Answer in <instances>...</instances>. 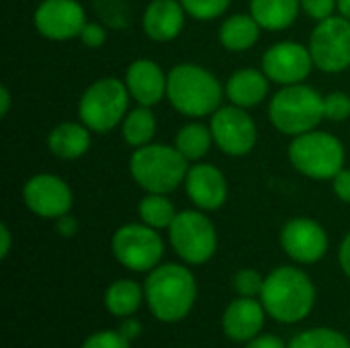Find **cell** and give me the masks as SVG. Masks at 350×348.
Listing matches in <instances>:
<instances>
[{
	"instance_id": "1",
	"label": "cell",
	"mask_w": 350,
	"mask_h": 348,
	"mask_svg": "<svg viewBox=\"0 0 350 348\" xmlns=\"http://www.w3.org/2000/svg\"><path fill=\"white\" fill-rule=\"evenodd\" d=\"M144 289L152 314L168 324L187 318L197 299V281L193 273L174 263L152 269Z\"/></svg>"
},
{
	"instance_id": "2",
	"label": "cell",
	"mask_w": 350,
	"mask_h": 348,
	"mask_svg": "<svg viewBox=\"0 0 350 348\" xmlns=\"http://www.w3.org/2000/svg\"><path fill=\"white\" fill-rule=\"evenodd\" d=\"M168 103L187 117L213 115L224 98L219 80L199 64H176L168 72Z\"/></svg>"
},
{
	"instance_id": "3",
	"label": "cell",
	"mask_w": 350,
	"mask_h": 348,
	"mask_svg": "<svg viewBox=\"0 0 350 348\" xmlns=\"http://www.w3.org/2000/svg\"><path fill=\"white\" fill-rule=\"evenodd\" d=\"M260 302L271 318L283 324H295L312 312L316 287L304 271L295 267H279L265 277Z\"/></svg>"
},
{
	"instance_id": "4",
	"label": "cell",
	"mask_w": 350,
	"mask_h": 348,
	"mask_svg": "<svg viewBox=\"0 0 350 348\" xmlns=\"http://www.w3.org/2000/svg\"><path fill=\"white\" fill-rule=\"evenodd\" d=\"M129 172L146 193L168 195L185 183L189 160L174 146L148 144L131 154Z\"/></svg>"
},
{
	"instance_id": "5",
	"label": "cell",
	"mask_w": 350,
	"mask_h": 348,
	"mask_svg": "<svg viewBox=\"0 0 350 348\" xmlns=\"http://www.w3.org/2000/svg\"><path fill=\"white\" fill-rule=\"evenodd\" d=\"M269 119L283 135L308 133L324 119V96L306 84L281 86L269 105Z\"/></svg>"
},
{
	"instance_id": "6",
	"label": "cell",
	"mask_w": 350,
	"mask_h": 348,
	"mask_svg": "<svg viewBox=\"0 0 350 348\" xmlns=\"http://www.w3.org/2000/svg\"><path fill=\"white\" fill-rule=\"evenodd\" d=\"M129 90L125 80L119 78H98L94 80L78 101L80 121L94 133H109L119 123H123L129 113Z\"/></svg>"
},
{
	"instance_id": "7",
	"label": "cell",
	"mask_w": 350,
	"mask_h": 348,
	"mask_svg": "<svg viewBox=\"0 0 350 348\" xmlns=\"http://www.w3.org/2000/svg\"><path fill=\"white\" fill-rule=\"evenodd\" d=\"M347 152L342 142L326 131H308L289 144L291 166L308 178L328 180L345 168Z\"/></svg>"
},
{
	"instance_id": "8",
	"label": "cell",
	"mask_w": 350,
	"mask_h": 348,
	"mask_svg": "<svg viewBox=\"0 0 350 348\" xmlns=\"http://www.w3.org/2000/svg\"><path fill=\"white\" fill-rule=\"evenodd\" d=\"M168 238L174 252L189 265H203L217 250L215 226L197 209L180 211L168 228Z\"/></svg>"
},
{
	"instance_id": "9",
	"label": "cell",
	"mask_w": 350,
	"mask_h": 348,
	"mask_svg": "<svg viewBox=\"0 0 350 348\" xmlns=\"http://www.w3.org/2000/svg\"><path fill=\"white\" fill-rule=\"evenodd\" d=\"M113 256L129 271L146 273L158 267L164 254V242L158 230L142 224L121 226L111 240Z\"/></svg>"
},
{
	"instance_id": "10",
	"label": "cell",
	"mask_w": 350,
	"mask_h": 348,
	"mask_svg": "<svg viewBox=\"0 0 350 348\" xmlns=\"http://www.w3.org/2000/svg\"><path fill=\"white\" fill-rule=\"evenodd\" d=\"M314 66L326 74H338L350 68V21L340 16L324 18L310 37Z\"/></svg>"
},
{
	"instance_id": "11",
	"label": "cell",
	"mask_w": 350,
	"mask_h": 348,
	"mask_svg": "<svg viewBox=\"0 0 350 348\" xmlns=\"http://www.w3.org/2000/svg\"><path fill=\"white\" fill-rule=\"evenodd\" d=\"M211 133L215 146L234 158L246 156L254 150L258 131L254 119L248 115V109L230 105V107H219L213 117H211Z\"/></svg>"
},
{
	"instance_id": "12",
	"label": "cell",
	"mask_w": 350,
	"mask_h": 348,
	"mask_svg": "<svg viewBox=\"0 0 350 348\" xmlns=\"http://www.w3.org/2000/svg\"><path fill=\"white\" fill-rule=\"evenodd\" d=\"M23 201L33 215L41 219H57L70 213L74 195L70 185L62 176L41 172L25 183Z\"/></svg>"
},
{
	"instance_id": "13",
	"label": "cell",
	"mask_w": 350,
	"mask_h": 348,
	"mask_svg": "<svg viewBox=\"0 0 350 348\" xmlns=\"http://www.w3.org/2000/svg\"><path fill=\"white\" fill-rule=\"evenodd\" d=\"M33 25L49 41H70L80 37L86 12L78 0H41L33 12Z\"/></svg>"
},
{
	"instance_id": "14",
	"label": "cell",
	"mask_w": 350,
	"mask_h": 348,
	"mask_svg": "<svg viewBox=\"0 0 350 348\" xmlns=\"http://www.w3.org/2000/svg\"><path fill=\"white\" fill-rule=\"evenodd\" d=\"M314 66L310 47L295 41H279L271 45L262 55V72L271 82L281 86L301 84Z\"/></svg>"
},
{
	"instance_id": "15",
	"label": "cell",
	"mask_w": 350,
	"mask_h": 348,
	"mask_svg": "<svg viewBox=\"0 0 350 348\" xmlns=\"http://www.w3.org/2000/svg\"><path fill=\"white\" fill-rule=\"evenodd\" d=\"M281 246L289 258L301 265H314L328 250V234L310 217H293L281 230Z\"/></svg>"
},
{
	"instance_id": "16",
	"label": "cell",
	"mask_w": 350,
	"mask_h": 348,
	"mask_svg": "<svg viewBox=\"0 0 350 348\" xmlns=\"http://www.w3.org/2000/svg\"><path fill=\"white\" fill-rule=\"evenodd\" d=\"M185 191L195 207L201 211H215L228 199V180L217 166L197 162L189 166L185 176Z\"/></svg>"
},
{
	"instance_id": "17",
	"label": "cell",
	"mask_w": 350,
	"mask_h": 348,
	"mask_svg": "<svg viewBox=\"0 0 350 348\" xmlns=\"http://www.w3.org/2000/svg\"><path fill=\"white\" fill-rule=\"evenodd\" d=\"M166 84L168 74H164L154 59H135L129 64L125 72V86L131 98L144 107L158 105L166 96Z\"/></svg>"
},
{
	"instance_id": "18",
	"label": "cell",
	"mask_w": 350,
	"mask_h": 348,
	"mask_svg": "<svg viewBox=\"0 0 350 348\" xmlns=\"http://www.w3.org/2000/svg\"><path fill=\"white\" fill-rule=\"evenodd\" d=\"M265 306L254 297H238L232 302L221 318V326L228 338L236 343H248L262 332L265 326Z\"/></svg>"
},
{
	"instance_id": "19",
	"label": "cell",
	"mask_w": 350,
	"mask_h": 348,
	"mask_svg": "<svg viewBox=\"0 0 350 348\" xmlns=\"http://www.w3.org/2000/svg\"><path fill=\"white\" fill-rule=\"evenodd\" d=\"M187 10L180 0H152L142 16V29L148 39L166 43L180 35Z\"/></svg>"
},
{
	"instance_id": "20",
	"label": "cell",
	"mask_w": 350,
	"mask_h": 348,
	"mask_svg": "<svg viewBox=\"0 0 350 348\" xmlns=\"http://www.w3.org/2000/svg\"><path fill=\"white\" fill-rule=\"evenodd\" d=\"M269 78L262 70L244 68L230 76L226 82V96L232 105L242 109H252L260 105L269 94Z\"/></svg>"
},
{
	"instance_id": "21",
	"label": "cell",
	"mask_w": 350,
	"mask_h": 348,
	"mask_svg": "<svg viewBox=\"0 0 350 348\" xmlns=\"http://www.w3.org/2000/svg\"><path fill=\"white\" fill-rule=\"evenodd\" d=\"M47 148L59 160H78L90 150V129L82 121L59 123L49 131Z\"/></svg>"
},
{
	"instance_id": "22",
	"label": "cell",
	"mask_w": 350,
	"mask_h": 348,
	"mask_svg": "<svg viewBox=\"0 0 350 348\" xmlns=\"http://www.w3.org/2000/svg\"><path fill=\"white\" fill-rule=\"evenodd\" d=\"M301 0H250V14L265 31H285L299 14Z\"/></svg>"
},
{
	"instance_id": "23",
	"label": "cell",
	"mask_w": 350,
	"mask_h": 348,
	"mask_svg": "<svg viewBox=\"0 0 350 348\" xmlns=\"http://www.w3.org/2000/svg\"><path fill=\"white\" fill-rule=\"evenodd\" d=\"M260 29L252 14H232L219 27V41L228 51H246L256 45Z\"/></svg>"
},
{
	"instance_id": "24",
	"label": "cell",
	"mask_w": 350,
	"mask_h": 348,
	"mask_svg": "<svg viewBox=\"0 0 350 348\" xmlns=\"http://www.w3.org/2000/svg\"><path fill=\"white\" fill-rule=\"evenodd\" d=\"M146 297V289H142L139 283L131 281V279H121L115 281L113 285H109L107 293H105V306L109 310V314L117 316V318H129L131 314H135L142 306Z\"/></svg>"
},
{
	"instance_id": "25",
	"label": "cell",
	"mask_w": 350,
	"mask_h": 348,
	"mask_svg": "<svg viewBox=\"0 0 350 348\" xmlns=\"http://www.w3.org/2000/svg\"><path fill=\"white\" fill-rule=\"evenodd\" d=\"M213 142V133L211 127L203 125V123H187L178 129L176 137H174V148L189 160V162H199L201 158L207 156V152L211 150Z\"/></svg>"
},
{
	"instance_id": "26",
	"label": "cell",
	"mask_w": 350,
	"mask_h": 348,
	"mask_svg": "<svg viewBox=\"0 0 350 348\" xmlns=\"http://www.w3.org/2000/svg\"><path fill=\"white\" fill-rule=\"evenodd\" d=\"M121 135L125 144L131 148H142V146L152 144L156 135V117L152 109L144 105L131 109L121 123Z\"/></svg>"
},
{
	"instance_id": "27",
	"label": "cell",
	"mask_w": 350,
	"mask_h": 348,
	"mask_svg": "<svg viewBox=\"0 0 350 348\" xmlns=\"http://www.w3.org/2000/svg\"><path fill=\"white\" fill-rule=\"evenodd\" d=\"M137 213H139V219L154 230H164V228L168 230L174 217L178 215L174 203L166 195H160V193H148L139 201Z\"/></svg>"
},
{
	"instance_id": "28",
	"label": "cell",
	"mask_w": 350,
	"mask_h": 348,
	"mask_svg": "<svg viewBox=\"0 0 350 348\" xmlns=\"http://www.w3.org/2000/svg\"><path fill=\"white\" fill-rule=\"evenodd\" d=\"M287 348H350L349 338L330 328H312L299 332Z\"/></svg>"
},
{
	"instance_id": "29",
	"label": "cell",
	"mask_w": 350,
	"mask_h": 348,
	"mask_svg": "<svg viewBox=\"0 0 350 348\" xmlns=\"http://www.w3.org/2000/svg\"><path fill=\"white\" fill-rule=\"evenodd\" d=\"M180 4L185 6L189 16L205 23V21H213L226 14L232 0H180Z\"/></svg>"
},
{
	"instance_id": "30",
	"label": "cell",
	"mask_w": 350,
	"mask_h": 348,
	"mask_svg": "<svg viewBox=\"0 0 350 348\" xmlns=\"http://www.w3.org/2000/svg\"><path fill=\"white\" fill-rule=\"evenodd\" d=\"M265 279L254 269H242L234 275V289L240 297H256L262 293Z\"/></svg>"
},
{
	"instance_id": "31",
	"label": "cell",
	"mask_w": 350,
	"mask_h": 348,
	"mask_svg": "<svg viewBox=\"0 0 350 348\" xmlns=\"http://www.w3.org/2000/svg\"><path fill=\"white\" fill-rule=\"evenodd\" d=\"M350 117V96L347 92H330L324 96V119L340 123Z\"/></svg>"
},
{
	"instance_id": "32",
	"label": "cell",
	"mask_w": 350,
	"mask_h": 348,
	"mask_svg": "<svg viewBox=\"0 0 350 348\" xmlns=\"http://www.w3.org/2000/svg\"><path fill=\"white\" fill-rule=\"evenodd\" d=\"M80 348H129V340L119 330H103L90 334Z\"/></svg>"
},
{
	"instance_id": "33",
	"label": "cell",
	"mask_w": 350,
	"mask_h": 348,
	"mask_svg": "<svg viewBox=\"0 0 350 348\" xmlns=\"http://www.w3.org/2000/svg\"><path fill=\"white\" fill-rule=\"evenodd\" d=\"M301 8L308 16L314 21H324L334 16V10L338 8V0H301Z\"/></svg>"
},
{
	"instance_id": "34",
	"label": "cell",
	"mask_w": 350,
	"mask_h": 348,
	"mask_svg": "<svg viewBox=\"0 0 350 348\" xmlns=\"http://www.w3.org/2000/svg\"><path fill=\"white\" fill-rule=\"evenodd\" d=\"M86 47H103L105 41H107V29L100 25V23H88L84 25V29L80 31V37H78Z\"/></svg>"
},
{
	"instance_id": "35",
	"label": "cell",
	"mask_w": 350,
	"mask_h": 348,
	"mask_svg": "<svg viewBox=\"0 0 350 348\" xmlns=\"http://www.w3.org/2000/svg\"><path fill=\"white\" fill-rule=\"evenodd\" d=\"M332 189H334V195H336L342 203H349L350 205V168H342V170L332 178Z\"/></svg>"
},
{
	"instance_id": "36",
	"label": "cell",
	"mask_w": 350,
	"mask_h": 348,
	"mask_svg": "<svg viewBox=\"0 0 350 348\" xmlns=\"http://www.w3.org/2000/svg\"><path fill=\"white\" fill-rule=\"evenodd\" d=\"M55 232H57L62 238H72V236H76V232H78V219H76L74 215H70V213L57 217V219H55Z\"/></svg>"
},
{
	"instance_id": "37",
	"label": "cell",
	"mask_w": 350,
	"mask_h": 348,
	"mask_svg": "<svg viewBox=\"0 0 350 348\" xmlns=\"http://www.w3.org/2000/svg\"><path fill=\"white\" fill-rule=\"evenodd\" d=\"M246 348H287L285 347V343L281 340V338H277V336H273V334H258L256 338H252V340H248V345Z\"/></svg>"
},
{
	"instance_id": "38",
	"label": "cell",
	"mask_w": 350,
	"mask_h": 348,
	"mask_svg": "<svg viewBox=\"0 0 350 348\" xmlns=\"http://www.w3.org/2000/svg\"><path fill=\"white\" fill-rule=\"evenodd\" d=\"M119 332L131 343V340H135V338L142 334V324H139L137 320H125V322H121Z\"/></svg>"
},
{
	"instance_id": "39",
	"label": "cell",
	"mask_w": 350,
	"mask_h": 348,
	"mask_svg": "<svg viewBox=\"0 0 350 348\" xmlns=\"http://www.w3.org/2000/svg\"><path fill=\"white\" fill-rule=\"evenodd\" d=\"M338 263L345 271V275L350 279V234L342 240L340 250H338Z\"/></svg>"
},
{
	"instance_id": "40",
	"label": "cell",
	"mask_w": 350,
	"mask_h": 348,
	"mask_svg": "<svg viewBox=\"0 0 350 348\" xmlns=\"http://www.w3.org/2000/svg\"><path fill=\"white\" fill-rule=\"evenodd\" d=\"M12 246V234L6 224L0 226V258H6Z\"/></svg>"
},
{
	"instance_id": "41",
	"label": "cell",
	"mask_w": 350,
	"mask_h": 348,
	"mask_svg": "<svg viewBox=\"0 0 350 348\" xmlns=\"http://www.w3.org/2000/svg\"><path fill=\"white\" fill-rule=\"evenodd\" d=\"M12 107V94L6 84L0 86V117H6Z\"/></svg>"
},
{
	"instance_id": "42",
	"label": "cell",
	"mask_w": 350,
	"mask_h": 348,
	"mask_svg": "<svg viewBox=\"0 0 350 348\" xmlns=\"http://www.w3.org/2000/svg\"><path fill=\"white\" fill-rule=\"evenodd\" d=\"M338 12L350 21V0H338Z\"/></svg>"
}]
</instances>
